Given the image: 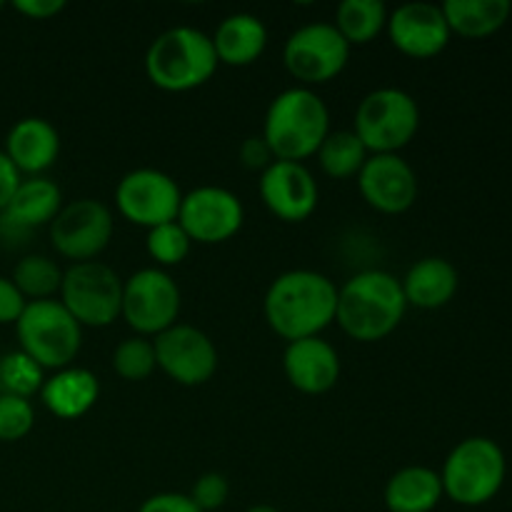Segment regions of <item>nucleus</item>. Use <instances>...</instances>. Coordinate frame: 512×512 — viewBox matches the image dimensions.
<instances>
[{
	"instance_id": "f704fd0d",
	"label": "nucleus",
	"mask_w": 512,
	"mask_h": 512,
	"mask_svg": "<svg viewBox=\"0 0 512 512\" xmlns=\"http://www.w3.org/2000/svg\"><path fill=\"white\" fill-rule=\"evenodd\" d=\"M138 512H200L198 505L185 493H158L150 495Z\"/></svg>"
},
{
	"instance_id": "1a4fd4ad",
	"label": "nucleus",
	"mask_w": 512,
	"mask_h": 512,
	"mask_svg": "<svg viewBox=\"0 0 512 512\" xmlns=\"http://www.w3.org/2000/svg\"><path fill=\"white\" fill-rule=\"evenodd\" d=\"M350 60V45L333 23H308L290 33L283 45V63L295 80L323 85L338 78Z\"/></svg>"
},
{
	"instance_id": "dca6fc26",
	"label": "nucleus",
	"mask_w": 512,
	"mask_h": 512,
	"mask_svg": "<svg viewBox=\"0 0 512 512\" xmlns=\"http://www.w3.org/2000/svg\"><path fill=\"white\" fill-rule=\"evenodd\" d=\"M358 188L370 208L385 215H400L418 200V175L398 153L370 155L358 173Z\"/></svg>"
},
{
	"instance_id": "2eb2a0df",
	"label": "nucleus",
	"mask_w": 512,
	"mask_h": 512,
	"mask_svg": "<svg viewBox=\"0 0 512 512\" xmlns=\"http://www.w3.org/2000/svg\"><path fill=\"white\" fill-rule=\"evenodd\" d=\"M260 198L275 218L303 223L318 208V183L303 163L273 160L260 175Z\"/></svg>"
},
{
	"instance_id": "9d476101",
	"label": "nucleus",
	"mask_w": 512,
	"mask_h": 512,
	"mask_svg": "<svg viewBox=\"0 0 512 512\" xmlns=\"http://www.w3.org/2000/svg\"><path fill=\"white\" fill-rule=\"evenodd\" d=\"M125 323L140 335H160L173 328L180 315V288L163 268H143L123 283Z\"/></svg>"
},
{
	"instance_id": "c9c22d12",
	"label": "nucleus",
	"mask_w": 512,
	"mask_h": 512,
	"mask_svg": "<svg viewBox=\"0 0 512 512\" xmlns=\"http://www.w3.org/2000/svg\"><path fill=\"white\" fill-rule=\"evenodd\" d=\"M240 160H243L248 170H265L275 158L270 153L268 143L263 140V135H253V138H248L240 145Z\"/></svg>"
},
{
	"instance_id": "393cba45",
	"label": "nucleus",
	"mask_w": 512,
	"mask_h": 512,
	"mask_svg": "<svg viewBox=\"0 0 512 512\" xmlns=\"http://www.w3.org/2000/svg\"><path fill=\"white\" fill-rule=\"evenodd\" d=\"M445 20L450 33L465 38H485L503 28L510 18V0H445Z\"/></svg>"
},
{
	"instance_id": "c756f323",
	"label": "nucleus",
	"mask_w": 512,
	"mask_h": 512,
	"mask_svg": "<svg viewBox=\"0 0 512 512\" xmlns=\"http://www.w3.org/2000/svg\"><path fill=\"white\" fill-rule=\"evenodd\" d=\"M155 368H158V363H155L153 340L135 335V338H125L113 350V370L123 380L140 383V380L150 378Z\"/></svg>"
},
{
	"instance_id": "f257e3e1",
	"label": "nucleus",
	"mask_w": 512,
	"mask_h": 512,
	"mask_svg": "<svg viewBox=\"0 0 512 512\" xmlns=\"http://www.w3.org/2000/svg\"><path fill=\"white\" fill-rule=\"evenodd\" d=\"M263 310L270 330L288 343L318 338L335 320L338 288L315 270H288L270 283Z\"/></svg>"
},
{
	"instance_id": "bb28decb",
	"label": "nucleus",
	"mask_w": 512,
	"mask_h": 512,
	"mask_svg": "<svg viewBox=\"0 0 512 512\" xmlns=\"http://www.w3.org/2000/svg\"><path fill=\"white\" fill-rule=\"evenodd\" d=\"M315 155H318L323 173L335 180L355 178L363 170L365 160L370 158L368 148L360 143L353 130H330Z\"/></svg>"
},
{
	"instance_id": "6ab92c4d",
	"label": "nucleus",
	"mask_w": 512,
	"mask_h": 512,
	"mask_svg": "<svg viewBox=\"0 0 512 512\" xmlns=\"http://www.w3.org/2000/svg\"><path fill=\"white\" fill-rule=\"evenodd\" d=\"M3 153L8 155L20 175L28 173L38 178L40 173L53 168L55 160H58L60 135L50 120L23 118L8 130Z\"/></svg>"
},
{
	"instance_id": "20e7f679",
	"label": "nucleus",
	"mask_w": 512,
	"mask_h": 512,
	"mask_svg": "<svg viewBox=\"0 0 512 512\" xmlns=\"http://www.w3.org/2000/svg\"><path fill=\"white\" fill-rule=\"evenodd\" d=\"M218 65L213 38L190 25L160 33L145 53L148 80L165 93H188L200 88L213 78Z\"/></svg>"
},
{
	"instance_id": "5701e85b",
	"label": "nucleus",
	"mask_w": 512,
	"mask_h": 512,
	"mask_svg": "<svg viewBox=\"0 0 512 512\" xmlns=\"http://www.w3.org/2000/svg\"><path fill=\"white\" fill-rule=\"evenodd\" d=\"M400 285H403L408 305L423 310L443 308L458 293V270L450 260L430 255V258L418 260L400 280Z\"/></svg>"
},
{
	"instance_id": "412c9836",
	"label": "nucleus",
	"mask_w": 512,
	"mask_h": 512,
	"mask_svg": "<svg viewBox=\"0 0 512 512\" xmlns=\"http://www.w3.org/2000/svg\"><path fill=\"white\" fill-rule=\"evenodd\" d=\"M100 398V383L88 368H68L55 370L50 378H45L40 388V400L45 408L60 420H78L90 413Z\"/></svg>"
},
{
	"instance_id": "f8f14e48",
	"label": "nucleus",
	"mask_w": 512,
	"mask_h": 512,
	"mask_svg": "<svg viewBox=\"0 0 512 512\" xmlns=\"http://www.w3.org/2000/svg\"><path fill=\"white\" fill-rule=\"evenodd\" d=\"M113 238V213L105 203L80 198L63 205L50 223V243L55 253L73 263H90L108 248Z\"/></svg>"
},
{
	"instance_id": "a878e982",
	"label": "nucleus",
	"mask_w": 512,
	"mask_h": 512,
	"mask_svg": "<svg viewBox=\"0 0 512 512\" xmlns=\"http://www.w3.org/2000/svg\"><path fill=\"white\" fill-rule=\"evenodd\" d=\"M388 15L383 0H343L335 10L333 25L353 48V45L373 43L388 25Z\"/></svg>"
},
{
	"instance_id": "ddd939ff",
	"label": "nucleus",
	"mask_w": 512,
	"mask_h": 512,
	"mask_svg": "<svg viewBox=\"0 0 512 512\" xmlns=\"http://www.w3.org/2000/svg\"><path fill=\"white\" fill-rule=\"evenodd\" d=\"M245 208L238 195L218 185H203L183 195L178 210L180 228L193 243L218 245L243 228Z\"/></svg>"
},
{
	"instance_id": "0eeeda50",
	"label": "nucleus",
	"mask_w": 512,
	"mask_h": 512,
	"mask_svg": "<svg viewBox=\"0 0 512 512\" xmlns=\"http://www.w3.org/2000/svg\"><path fill=\"white\" fill-rule=\"evenodd\" d=\"M420 128L418 100L400 88H378L360 100L355 128L370 155H393L415 138Z\"/></svg>"
},
{
	"instance_id": "b1692460",
	"label": "nucleus",
	"mask_w": 512,
	"mask_h": 512,
	"mask_svg": "<svg viewBox=\"0 0 512 512\" xmlns=\"http://www.w3.org/2000/svg\"><path fill=\"white\" fill-rule=\"evenodd\" d=\"M443 495L440 473L425 465H408L390 475L383 503L390 512H433Z\"/></svg>"
},
{
	"instance_id": "ea45409f",
	"label": "nucleus",
	"mask_w": 512,
	"mask_h": 512,
	"mask_svg": "<svg viewBox=\"0 0 512 512\" xmlns=\"http://www.w3.org/2000/svg\"><path fill=\"white\" fill-rule=\"evenodd\" d=\"M0 8H3V3H0Z\"/></svg>"
},
{
	"instance_id": "7ed1b4c3",
	"label": "nucleus",
	"mask_w": 512,
	"mask_h": 512,
	"mask_svg": "<svg viewBox=\"0 0 512 512\" xmlns=\"http://www.w3.org/2000/svg\"><path fill=\"white\" fill-rule=\"evenodd\" d=\"M330 133V113L315 90L288 88L275 95L265 113L263 140L275 160L303 163L315 155Z\"/></svg>"
},
{
	"instance_id": "a211bd4d",
	"label": "nucleus",
	"mask_w": 512,
	"mask_h": 512,
	"mask_svg": "<svg viewBox=\"0 0 512 512\" xmlns=\"http://www.w3.org/2000/svg\"><path fill=\"white\" fill-rule=\"evenodd\" d=\"M288 383L305 395H323L338 385L340 355L328 340L305 338L288 343L283 355Z\"/></svg>"
},
{
	"instance_id": "2f4dec72",
	"label": "nucleus",
	"mask_w": 512,
	"mask_h": 512,
	"mask_svg": "<svg viewBox=\"0 0 512 512\" xmlns=\"http://www.w3.org/2000/svg\"><path fill=\"white\" fill-rule=\"evenodd\" d=\"M35 410L30 400L0 395V443H18L33 430Z\"/></svg>"
},
{
	"instance_id": "aec40b11",
	"label": "nucleus",
	"mask_w": 512,
	"mask_h": 512,
	"mask_svg": "<svg viewBox=\"0 0 512 512\" xmlns=\"http://www.w3.org/2000/svg\"><path fill=\"white\" fill-rule=\"evenodd\" d=\"M63 208V193L50 178L20 180L18 190L10 198L8 208L0 213V230L5 233H28V230L50 225Z\"/></svg>"
},
{
	"instance_id": "4468645a",
	"label": "nucleus",
	"mask_w": 512,
	"mask_h": 512,
	"mask_svg": "<svg viewBox=\"0 0 512 512\" xmlns=\"http://www.w3.org/2000/svg\"><path fill=\"white\" fill-rule=\"evenodd\" d=\"M155 363L158 368L185 388L205 385L218 370V350L203 330L175 323L165 333L155 335Z\"/></svg>"
},
{
	"instance_id": "72a5a7b5",
	"label": "nucleus",
	"mask_w": 512,
	"mask_h": 512,
	"mask_svg": "<svg viewBox=\"0 0 512 512\" xmlns=\"http://www.w3.org/2000/svg\"><path fill=\"white\" fill-rule=\"evenodd\" d=\"M28 300L23 298L15 283L10 278L0 275V325H15L23 315Z\"/></svg>"
},
{
	"instance_id": "4c0bfd02",
	"label": "nucleus",
	"mask_w": 512,
	"mask_h": 512,
	"mask_svg": "<svg viewBox=\"0 0 512 512\" xmlns=\"http://www.w3.org/2000/svg\"><path fill=\"white\" fill-rule=\"evenodd\" d=\"M20 180H23V178H20V173L15 170V165L10 163L8 155L0 150V213L8 208L10 198H13L15 190H18Z\"/></svg>"
},
{
	"instance_id": "f03ea898",
	"label": "nucleus",
	"mask_w": 512,
	"mask_h": 512,
	"mask_svg": "<svg viewBox=\"0 0 512 512\" xmlns=\"http://www.w3.org/2000/svg\"><path fill=\"white\" fill-rule=\"evenodd\" d=\"M408 300L403 285L385 270H363L338 288L335 320L358 343L388 338L405 318Z\"/></svg>"
},
{
	"instance_id": "6e6552de",
	"label": "nucleus",
	"mask_w": 512,
	"mask_h": 512,
	"mask_svg": "<svg viewBox=\"0 0 512 512\" xmlns=\"http://www.w3.org/2000/svg\"><path fill=\"white\" fill-rule=\"evenodd\" d=\"M60 303L80 328H108L120 318L123 280L105 263H73L63 273Z\"/></svg>"
},
{
	"instance_id": "7c9ffc66",
	"label": "nucleus",
	"mask_w": 512,
	"mask_h": 512,
	"mask_svg": "<svg viewBox=\"0 0 512 512\" xmlns=\"http://www.w3.org/2000/svg\"><path fill=\"white\" fill-rule=\"evenodd\" d=\"M190 245H193V240L180 228L178 220L158 225V228H150L148 238H145L148 255L155 263L163 265V268H173V265L183 263L190 253Z\"/></svg>"
},
{
	"instance_id": "cd10ccee",
	"label": "nucleus",
	"mask_w": 512,
	"mask_h": 512,
	"mask_svg": "<svg viewBox=\"0 0 512 512\" xmlns=\"http://www.w3.org/2000/svg\"><path fill=\"white\" fill-rule=\"evenodd\" d=\"M10 280L28 303L53 300V295L60 293V285H63V270L45 255H25L23 260H18Z\"/></svg>"
},
{
	"instance_id": "58836bf2",
	"label": "nucleus",
	"mask_w": 512,
	"mask_h": 512,
	"mask_svg": "<svg viewBox=\"0 0 512 512\" xmlns=\"http://www.w3.org/2000/svg\"><path fill=\"white\" fill-rule=\"evenodd\" d=\"M245 512H280V510L273 508V505H250Z\"/></svg>"
},
{
	"instance_id": "c85d7f7f",
	"label": "nucleus",
	"mask_w": 512,
	"mask_h": 512,
	"mask_svg": "<svg viewBox=\"0 0 512 512\" xmlns=\"http://www.w3.org/2000/svg\"><path fill=\"white\" fill-rule=\"evenodd\" d=\"M45 383V370L35 360H30L23 350H15L0 358V395L30 400V395L40 393Z\"/></svg>"
},
{
	"instance_id": "473e14b6",
	"label": "nucleus",
	"mask_w": 512,
	"mask_h": 512,
	"mask_svg": "<svg viewBox=\"0 0 512 512\" xmlns=\"http://www.w3.org/2000/svg\"><path fill=\"white\" fill-rule=\"evenodd\" d=\"M188 495L200 512H213L228 503L230 483L223 473H203Z\"/></svg>"
},
{
	"instance_id": "39448f33",
	"label": "nucleus",
	"mask_w": 512,
	"mask_h": 512,
	"mask_svg": "<svg viewBox=\"0 0 512 512\" xmlns=\"http://www.w3.org/2000/svg\"><path fill=\"white\" fill-rule=\"evenodd\" d=\"M505 453L495 440L475 435L450 450L443 465V493L453 503L478 508L490 503L505 483Z\"/></svg>"
},
{
	"instance_id": "9b49d317",
	"label": "nucleus",
	"mask_w": 512,
	"mask_h": 512,
	"mask_svg": "<svg viewBox=\"0 0 512 512\" xmlns=\"http://www.w3.org/2000/svg\"><path fill=\"white\" fill-rule=\"evenodd\" d=\"M183 190L173 175L158 168L130 170L120 178L115 188V205L128 223L140 228H158V225L178 220Z\"/></svg>"
},
{
	"instance_id": "423d86ee",
	"label": "nucleus",
	"mask_w": 512,
	"mask_h": 512,
	"mask_svg": "<svg viewBox=\"0 0 512 512\" xmlns=\"http://www.w3.org/2000/svg\"><path fill=\"white\" fill-rule=\"evenodd\" d=\"M20 350L43 370H63L78 358L83 328L60 300H33L15 323Z\"/></svg>"
},
{
	"instance_id": "4be33fe9",
	"label": "nucleus",
	"mask_w": 512,
	"mask_h": 512,
	"mask_svg": "<svg viewBox=\"0 0 512 512\" xmlns=\"http://www.w3.org/2000/svg\"><path fill=\"white\" fill-rule=\"evenodd\" d=\"M268 45V28L263 20L253 13H233L220 20L213 35V48L218 63L230 68H245L253 65Z\"/></svg>"
},
{
	"instance_id": "f3484780",
	"label": "nucleus",
	"mask_w": 512,
	"mask_h": 512,
	"mask_svg": "<svg viewBox=\"0 0 512 512\" xmlns=\"http://www.w3.org/2000/svg\"><path fill=\"white\" fill-rule=\"evenodd\" d=\"M390 43L408 58H435L450 43L445 13L435 3H405L388 15Z\"/></svg>"
},
{
	"instance_id": "e433bc0d",
	"label": "nucleus",
	"mask_w": 512,
	"mask_h": 512,
	"mask_svg": "<svg viewBox=\"0 0 512 512\" xmlns=\"http://www.w3.org/2000/svg\"><path fill=\"white\" fill-rule=\"evenodd\" d=\"M13 8L30 20H50L68 8L65 0H15Z\"/></svg>"
}]
</instances>
